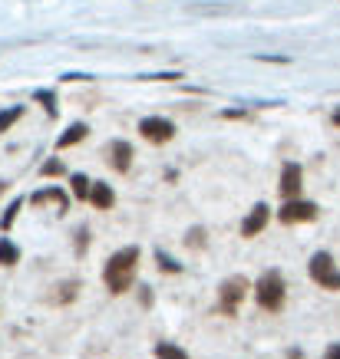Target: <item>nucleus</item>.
<instances>
[{
    "mask_svg": "<svg viewBox=\"0 0 340 359\" xmlns=\"http://www.w3.org/2000/svg\"><path fill=\"white\" fill-rule=\"evenodd\" d=\"M7 188H11V185H7V182H0V195H4V191H7Z\"/></svg>",
    "mask_w": 340,
    "mask_h": 359,
    "instance_id": "obj_27",
    "label": "nucleus"
},
{
    "mask_svg": "<svg viewBox=\"0 0 340 359\" xmlns=\"http://www.w3.org/2000/svg\"><path fill=\"white\" fill-rule=\"evenodd\" d=\"M33 99H37V102H40V106L46 109V116H56V112H60V106H56V96L50 93V89H37V93H33Z\"/></svg>",
    "mask_w": 340,
    "mask_h": 359,
    "instance_id": "obj_16",
    "label": "nucleus"
},
{
    "mask_svg": "<svg viewBox=\"0 0 340 359\" xmlns=\"http://www.w3.org/2000/svg\"><path fill=\"white\" fill-rule=\"evenodd\" d=\"M139 132H143L145 142H152V145H165V142L176 135V126L169 119H162V116H145L143 122H139Z\"/></svg>",
    "mask_w": 340,
    "mask_h": 359,
    "instance_id": "obj_6",
    "label": "nucleus"
},
{
    "mask_svg": "<svg viewBox=\"0 0 340 359\" xmlns=\"http://www.w3.org/2000/svg\"><path fill=\"white\" fill-rule=\"evenodd\" d=\"M106 155H110V165L116 168V172H129L132 168V145L129 142H122V139H116V142H110V149H106Z\"/></svg>",
    "mask_w": 340,
    "mask_h": 359,
    "instance_id": "obj_9",
    "label": "nucleus"
},
{
    "mask_svg": "<svg viewBox=\"0 0 340 359\" xmlns=\"http://www.w3.org/2000/svg\"><path fill=\"white\" fill-rule=\"evenodd\" d=\"M89 201L99 208V211H110L116 205V191H112L106 182H93V191H89Z\"/></svg>",
    "mask_w": 340,
    "mask_h": 359,
    "instance_id": "obj_10",
    "label": "nucleus"
},
{
    "mask_svg": "<svg viewBox=\"0 0 340 359\" xmlns=\"http://www.w3.org/2000/svg\"><path fill=\"white\" fill-rule=\"evenodd\" d=\"M155 264H159V271H165V273H182V264H178L176 257H169L165 250H155Z\"/></svg>",
    "mask_w": 340,
    "mask_h": 359,
    "instance_id": "obj_17",
    "label": "nucleus"
},
{
    "mask_svg": "<svg viewBox=\"0 0 340 359\" xmlns=\"http://www.w3.org/2000/svg\"><path fill=\"white\" fill-rule=\"evenodd\" d=\"M254 300H258V306L261 310H268V313H277L281 306H285L287 300V287H285V277H281V271H264L258 280H254Z\"/></svg>",
    "mask_w": 340,
    "mask_h": 359,
    "instance_id": "obj_2",
    "label": "nucleus"
},
{
    "mask_svg": "<svg viewBox=\"0 0 340 359\" xmlns=\"http://www.w3.org/2000/svg\"><path fill=\"white\" fill-rule=\"evenodd\" d=\"M139 300H143V306H149L152 304V290H149V287H139Z\"/></svg>",
    "mask_w": 340,
    "mask_h": 359,
    "instance_id": "obj_25",
    "label": "nucleus"
},
{
    "mask_svg": "<svg viewBox=\"0 0 340 359\" xmlns=\"http://www.w3.org/2000/svg\"><path fill=\"white\" fill-rule=\"evenodd\" d=\"M334 126H340V109H337V112H334Z\"/></svg>",
    "mask_w": 340,
    "mask_h": 359,
    "instance_id": "obj_26",
    "label": "nucleus"
},
{
    "mask_svg": "<svg viewBox=\"0 0 340 359\" xmlns=\"http://www.w3.org/2000/svg\"><path fill=\"white\" fill-rule=\"evenodd\" d=\"M77 290H79V280H66V283H60V294H56V304H70V300L77 297Z\"/></svg>",
    "mask_w": 340,
    "mask_h": 359,
    "instance_id": "obj_20",
    "label": "nucleus"
},
{
    "mask_svg": "<svg viewBox=\"0 0 340 359\" xmlns=\"http://www.w3.org/2000/svg\"><path fill=\"white\" fill-rule=\"evenodd\" d=\"M86 244H89V231H77V250L79 254L86 250Z\"/></svg>",
    "mask_w": 340,
    "mask_h": 359,
    "instance_id": "obj_23",
    "label": "nucleus"
},
{
    "mask_svg": "<svg viewBox=\"0 0 340 359\" xmlns=\"http://www.w3.org/2000/svg\"><path fill=\"white\" fill-rule=\"evenodd\" d=\"M20 116H23V106H11V109H4V112H0V135H4L7 129H11V126H13L17 119H20Z\"/></svg>",
    "mask_w": 340,
    "mask_h": 359,
    "instance_id": "obj_19",
    "label": "nucleus"
},
{
    "mask_svg": "<svg viewBox=\"0 0 340 359\" xmlns=\"http://www.w3.org/2000/svg\"><path fill=\"white\" fill-rule=\"evenodd\" d=\"M188 244H192V248H205V231L202 228H192V234H188Z\"/></svg>",
    "mask_w": 340,
    "mask_h": 359,
    "instance_id": "obj_22",
    "label": "nucleus"
},
{
    "mask_svg": "<svg viewBox=\"0 0 340 359\" xmlns=\"http://www.w3.org/2000/svg\"><path fill=\"white\" fill-rule=\"evenodd\" d=\"M301 185H304V172H301V165L297 162H287L285 168H281V195H285V201H297V195H301Z\"/></svg>",
    "mask_w": 340,
    "mask_h": 359,
    "instance_id": "obj_7",
    "label": "nucleus"
},
{
    "mask_svg": "<svg viewBox=\"0 0 340 359\" xmlns=\"http://www.w3.org/2000/svg\"><path fill=\"white\" fill-rule=\"evenodd\" d=\"M86 135H89V126H86V122H73V126H70V129H66L63 135L56 139V149H73V145H77V142H83Z\"/></svg>",
    "mask_w": 340,
    "mask_h": 359,
    "instance_id": "obj_11",
    "label": "nucleus"
},
{
    "mask_svg": "<svg viewBox=\"0 0 340 359\" xmlns=\"http://www.w3.org/2000/svg\"><path fill=\"white\" fill-rule=\"evenodd\" d=\"M46 201H53V205L60 208V215H66V195L60 188H44V191H37V195L30 198V205H46Z\"/></svg>",
    "mask_w": 340,
    "mask_h": 359,
    "instance_id": "obj_12",
    "label": "nucleus"
},
{
    "mask_svg": "<svg viewBox=\"0 0 340 359\" xmlns=\"http://www.w3.org/2000/svg\"><path fill=\"white\" fill-rule=\"evenodd\" d=\"M318 211L320 208L314 205V201H285L281 205V211H277V221L281 224H308V221H314L318 218Z\"/></svg>",
    "mask_w": 340,
    "mask_h": 359,
    "instance_id": "obj_5",
    "label": "nucleus"
},
{
    "mask_svg": "<svg viewBox=\"0 0 340 359\" xmlns=\"http://www.w3.org/2000/svg\"><path fill=\"white\" fill-rule=\"evenodd\" d=\"M268 218H271V208L258 201V205L248 211V218L242 221V238H258L264 228H268Z\"/></svg>",
    "mask_w": 340,
    "mask_h": 359,
    "instance_id": "obj_8",
    "label": "nucleus"
},
{
    "mask_svg": "<svg viewBox=\"0 0 340 359\" xmlns=\"http://www.w3.org/2000/svg\"><path fill=\"white\" fill-rule=\"evenodd\" d=\"M20 208H23L20 198L7 205V211H4V218H0V231H11V228H13V221H17V215H20Z\"/></svg>",
    "mask_w": 340,
    "mask_h": 359,
    "instance_id": "obj_18",
    "label": "nucleus"
},
{
    "mask_svg": "<svg viewBox=\"0 0 340 359\" xmlns=\"http://www.w3.org/2000/svg\"><path fill=\"white\" fill-rule=\"evenodd\" d=\"M136 271H139V248H119L112 254L106 267H103V283L112 297H122L136 280Z\"/></svg>",
    "mask_w": 340,
    "mask_h": 359,
    "instance_id": "obj_1",
    "label": "nucleus"
},
{
    "mask_svg": "<svg viewBox=\"0 0 340 359\" xmlns=\"http://www.w3.org/2000/svg\"><path fill=\"white\" fill-rule=\"evenodd\" d=\"M308 273L320 290H340V267L334 264V254H327V250H318L310 257Z\"/></svg>",
    "mask_w": 340,
    "mask_h": 359,
    "instance_id": "obj_4",
    "label": "nucleus"
},
{
    "mask_svg": "<svg viewBox=\"0 0 340 359\" xmlns=\"http://www.w3.org/2000/svg\"><path fill=\"white\" fill-rule=\"evenodd\" d=\"M324 359H340V343H330V346L324 349Z\"/></svg>",
    "mask_w": 340,
    "mask_h": 359,
    "instance_id": "obj_24",
    "label": "nucleus"
},
{
    "mask_svg": "<svg viewBox=\"0 0 340 359\" xmlns=\"http://www.w3.org/2000/svg\"><path fill=\"white\" fill-rule=\"evenodd\" d=\"M155 359H188V353L182 346H176V343H155Z\"/></svg>",
    "mask_w": 340,
    "mask_h": 359,
    "instance_id": "obj_14",
    "label": "nucleus"
},
{
    "mask_svg": "<svg viewBox=\"0 0 340 359\" xmlns=\"http://www.w3.org/2000/svg\"><path fill=\"white\" fill-rule=\"evenodd\" d=\"M63 172H66V165L60 162V158H50V162H44V168H40V175H46V178H60Z\"/></svg>",
    "mask_w": 340,
    "mask_h": 359,
    "instance_id": "obj_21",
    "label": "nucleus"
},
{
    "mask_svg": "<svg viewBox=\"0 0 340 359\" xmlns=\"http://www.w3.org/2000/svg\"><path fill=\"white\" fill-rule=\"evenodd\" d=\"M70 185H73V195H77L79 201H86L89 191H93V182H89L86 175H73V178H70Z\"/></svg>",
    "mask_w": 340,
    "mask_h": 359,
    "instance_id": "obj_15",
    "label": "nucleus"
},
{
    "mask_svg": "<svg viewBox=\"0 0 340 359\" xmlns=\"http://www.w3.org/2000/svg\"><path fill=\"white\" fill-rule=\"evenodd\" d=\"M20 261V248L11 238H0V267H13Z\"/></svg>",
    "mask_w": 340,
    "mask_h": 359,
    "instance_id": "obj_13",
    "label": "nucleus"
},
{
    "mask_svg": "<svg viewBox=\"0 0 340 359\" xmlns=\"http://www.w3.org/2000/svg\"><path fill=\"white\" fill-rule=\"evenodd\" d=\"M248 290H251V280H248L244 273H231V277H225L221 287H218V304H215V310H218L221 316H235L238 310H242Z\"/></svg>",
    "mask_w": 340,
    "mask_h": 359,
    "instance_id": "obj_3",
    "label": "nucleus"
}]
</instances>
